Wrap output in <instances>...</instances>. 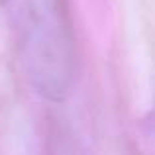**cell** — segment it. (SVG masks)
Instances as JSON below:
<instances>
[{"instance_id":"1","label":"cell","mask_w":155,"mask_h":155,"mask_svg":"<svg viewBox=\"0 0 155 155\" xmlns=\"http://www.w3.org/2000/svg\"><path fill=\"white\" fill-rule=\"evenodd\" d=\"M18 55L38 94L61 100L75 75V35L67 0H0Z\"/></svg>"}]
</instances>
